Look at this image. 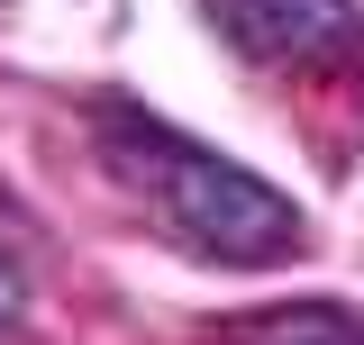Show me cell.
I'll list each match as a JSON object with an SVG mask.
<instances>
[{
    "label": "cell",
    "mask_w": 364,
    "mask_h": 345,
    "mask_svg": "<svg viewBox=\"0 0 364 345\" xmlns=\"http://www.w3.org/2000/svg\"><path fill=\"white\" fill-rule=\"evenodd\" d=\"M28 291H37V246H28V218L0 200V336L28 318Z\"/></svg>",
    "instance_id": "obj_4"
},
{
    "label": "cell",
    "mask_w": 364,
    "mask_h": 345,
    "mask_svg": "<svg viewBox=\"0 0 364 345\" xmlns=\"http://www.w3.org/2000/svg\"><path fill=\"white\" fill-rule=\"evenodd\" d=\"M219 9L228 45L264 73H301V82H328V73H364V9L355 0H210Z\"/></svg>",
    "instance_id": "obj_2"
},
{
    "label": "cell",
    "mask_w": 364,
    "mask_h": 345,
    "mask_svg": "<svg viewBox=\"0 0 364 345\" xmlns=\"http://www.w3.org/2000/svg\"><path fill=\"white\" fill-rule=\"evenodd\" d=\"M91 136H100L109 182H119L173 246H191V255H210V263H282L310 236V218L291 209L264 172L210 155L200 136H182L173 119H155V109H136V100H100Z\"/></svg>",
    "instance_id": "obj_1"
},
{
    "label": "cell",
    "mask_w": 364,
    "mask_h": 345,
    "mask_svg": "<svg viewBox=\"0 0 364 345\" xmlns=\"http://www.w3.org/2000/svg\"><path fill=\"white\" fill-rule=\"evenodd\" d=\"M237 345H364V309H346V300H291V309L246 318Z\"/></svg>",
    "instance_id": "obj_3"
}]
</instances>
